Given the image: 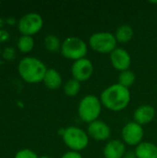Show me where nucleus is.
<instances>
[{
	"mask_svg": "<svg viewBox=\"0 0 157 158\" xmlns=\"http://www.w3.org/2000/svg\"><path fill=\"white\" fill-rule=\"evenodd\" d=\"M130 99L131 95L130 90L118 83L106 87L100 95L102 105L114 112L125 109L129 106Z\"/></svg>",
	"mask_w": 157,
	"mask_h": 158,
	"instance_id": "obj_1",
	"label": "nucleus"
},
{
	"mask_svg": "<svg viewBox=\"0 0 157 158\" xmlns=\"http://www.w3.org/2000/svg\"><path fill=\"white\" fill-rule=\"evenodd\" d=\"M47 69L43 62L33 56L22 58L18 66L20 77L28 83H39L43 81Z\"/></svg>",
	"mask_w": 157,
	"mask_h": 158,
	"instance_id": "obj_2",
	"label": "nucleus"
},
{
	"mask_svg": "<svg viewBox=\"0 0 157 158\" xmlns=\"http://www.w3.org/2000/svg\"><path fill=\"white\" fill-rule=\"evenodd\" d=\"M102 103L100 98L94 94L83 96L78 106V115L81 121L90 124L98 119L102 111Z\"/></svg>",
	"mask_w": 157,
	"mask_h": 158,
	"instance_id": "obj_3",
	"label": "nucleus"
},
{
	"mask_svg": "<svg viewBox=\"0 0 157 158\" xmlns=\"http://www.w3.org/2000/svg\"><path fill=\"white\" fill-rule=\"evenodd\" d=\"M61 134L64 143L70 149V151L81 152L84 150L89 144L90 137L87 131L79 127H68L63 130Z\"/></svg>",
	"mask_w": 157,
	"mask_h": 158,
	"instance_id": "obj_4",
	"label": "nucleus"
},
{
	"mask_svg": "<svg viewBox=\"0 0 157 158\" xmlns=\"http://www.w3.org/2000/svg\"><path fill=\"white\" fill-rule=\"evenodd\" d=\"M88 52V44L80 37H67L61 44L60 53L67 59L77 61L86 57Z\"/></svg>",
	"mask_w": 157,
	"mask_h": 158,
	"instance_id": "obj_5",
	"label": "nucleus"
},
{
	"mask_svg": "<svg viewBox=\"0 0 157 158\" xmlns=\"http://www.w3.org/2000/svg\"><path fill=\"white\" fill-rule=\"evenodd\" d=\"M115 34L109 31H97L89 38L90 47L99 54H111L117 48Z\"/></svg>",
	"mask_w": 157,
	"mask_h": 158,
	"instance_id": "obj_6",
	"label": "nucleus"
},
{
	"mask_svg": "<svg viewBox=\"0 0 157 158\" xmlns=\"http://www.w3.org/2000/svg\"><path fill=\"white\" fill-rule=\"evenodd\" d=\"M43 26V19L38 13L31 12L25 14L18 23L19 31L22 35L31 36L41 31Z\"/></svg>",
	"mask_w": 157,
	"mask_h": 158,
	"instance_id": "obj_7",
	"label": "nucleus"
},
{
	"mask_svg": "<svg viewBox=\"0 0 157 158\" xmlns=\"http://www.w3.org/2000/svg\"><path fill=\"white\" fill-rule=\"evenodd\" d=\"M144 131L142 125L135 121L128 122L121 131L122 142L130 146H137L143 143Z\"/></svg>",
	"mask_w": 157,
	"mask_h": 158,
	"instance_id": "obj_8",
	"label": "nucleus"
},
{
	"mask_svg": "<svg viewBox=\"0 0 157 158\" xmlns=\"http://www.w3.org/2000/svg\"><path fill=\"white\" fill-rule=\"evenodd\" d=\"M93 73V65L92 61L87 58H81L77 61H74L71 66V75L72 78L83 82L88 81Z\"/></svg>",
	"mask_w": 157,
	"mask_h": 158,
	"instance_id": "obj_9",
	"label": "nucleus"
},
{
	"mask_svg": "<svg viewBox=\"0 0 157 158\" xmlns=\"http://www.w3.org/2000/svg\"><path fill=\"white\" fill-rule=\"evenodd\" d=\"M110 62L115 69L121 72L130 69L131 65V56L126 49L117 47L110 54Z\"/></svg>",
	"mask_w": 157,
	"mask_h": 158,
	"instance_id": "obj_10",
	"label": "nucleus"
},
{
	"mask_svg": "<svg viewBox=\"0 0 157 158\" xmlns=\"http://www.w3.org/2000/svg\"><path fill=\"white\" fill-rule=\"evenodd\" d=\"M87 133L90 138H92L97 142H103V141H106L110 138L111 129L107 123H105L103 120L97 119V120L88 124Z\"/></svg>",
	"mask_w": 157,
	"mask_h": 158,
	"instance_id": "obj_11",
	"label": "nucleus"
},
{
	"mask_svg": "<svg viewBox=\"0 0 157 158\" xmlns=\"http://www.w3.org/2000/svg\"><path fill=\"white\" fill-rule=\"evenodd\" d=\"M156 111L154 106L150 105H143L137 107L133 113V121L143 126L149 124L155 118Z\"/></svg>",
	"mask_w": 157,
	"mask_h": 158,
	"instance_id": "obj_12",
	"label": "nucleus"
},
{
	"mask_svg": "<svg viewBox=\"0 0 157 158\" xmlns=\"http://www.w3.org/2000/svg\"><path fill=\"white\" fill-rule=\"evenodd\" d=\"M126 152V144L118 139L109 141L103 150L105 158H123Z\"/></svg>",
	"mask_w": 157,
	"mask_h": 158,
	"instance_id": "obj_13",
	"label": "nucleus"
},
{
	"mask_svg": "<svg viewBox=\"0 0 157 158\" xmlns=\"http://www.w3.org/2000/svg\"><path fill=\"white\" fill-rule=\"evenodd\" d=\"M43 82L50 90H57L62 85V76L55 69H48Z\"/></svg>",
	"mask_w": 157,
	"mask_h": 158,
	"instance_id": "obj_14",
	"label": "nucleus"
},
{
	"mask_svg": "<svg viewBox=\"0 0 157 158\" xmlns=\"http://www.w3.org/2000/svg\"><path fill=\"white\" fill-rule=\"evenodd\" d=\"M137 158H157V145L150 142H143L134 150Z\"/></svg>",
	"mask_w": 157,
	"mask_h": 158,
	"instance_id": "obj_15",
	"label": "nucleus"
},
{
	"mask_svg": "<svg viewBox=\"0 0 157 158\" xmlns=\"http://www.w3.org/2000/svg\"><path fill=\"white\" fill-rule=\"evenodd\" d=\"M118 43H128L130 42L134 36V30L129 24H122L118 27L116 32L114 33Z\"/></svg>",
	"mask_w": 157,
	"mask_h": 158,
	"instance_id": "obj_16",
	"label": "nucleus"
},
{
	"mask_svg": "<svg viewBox=\"0 0 157 158\" xmlns=\"http://www.w3.org/2000/svg\"><path fill=\"white\" fill-rule=\"evenodd\" d=\"M81 82L71 78L68 81L65 82L64 87H63V91L67 96L74 97V96L79 94V93L81 92Z\"/></svg>",
	"mask_w": 157,
	"mask_h": 158,
	"instance_id": "obj_17",
	"label": "nucleus"
},
{
	"mask_svg": "<svg viewBox=\"0 0 157 158\" xmlns=\"http://www.w3.org/2000/svg\"><path fill=\"white\" fill-rule=\"evenodd\" d=\"M43 44H44L45 49L48 52L56 53V52H58L61 49L62 43L60 42L59 38L56 35H55V34H48L44 38Z\"/></svg>",
	"mask_w": 157,
	"mask_h": 158,
	"instance_id": "obj_18",
	"label": "nucleus"
},
{
	"mask_svg": "<svg viewBox=\"0 0 157 158\" xmlns=\"http://www.w3.org/2000/svg\"><path fill=\"white\" fill-rule=\"evenodd\" d=\"M135 80H136L135 73L132 70L128 69V70L121 71L119 73L118 83L120 84V85H122L123 87H126V88L129 89L130 87H131L134 84Z\"/></svg>",
	"mask_w": 157,
	"mask_h": 158,
	"instance_id": "obj_19",
	"label": "nucleus"
},
{
	"mask_svg": "<svg viewBox=\"0 0 157 158\" xmlns=\"http://www.w3.org/2000/svg\"><path fill=\"white\" fill-rule=\"evenodd\" d=\"M34 47V40L31 36L21 35L18 41V48L22 53H29Z\"/></svg>",
	"mask_w": 157,
	"mask_h": 158,
	"instance_id": "obj_20",
	"label": "nucleus"
},
{
	"mask_svg": "<svg viewBox=\"0 0 157 158\" xmlns=\"http://www.w3.org/2000/svg\"><path fill=\"white\" fill-rule=\"evenodd\" d=\"M15 158H39L38 156L36 155V153H34L33 151L30 150V149H23L19 151Z\"/></svg>",
	"mask_w": 157,
	"mask_h": 158,
	"instance_id": "obj_21",
	"label": "nucleus"
},
{
	"mask_svg": "<svg viewBox=\"0 0 157 158\" xmlns=\"http://www.w3.org/2000/svg\"><path fill=\"white\" fill-rule=\"evenodd\" d=\"M61 158H82V156L81 155L80 152H75V151H68L66 152Z\"/></svg>",
	"mask_w": 157,
	"mask_h": 158,
	"instance_id": "obj_22",
	"label": "nucleus"
},
{
	"mask_svg": "<svg viewBox=\"0 0 157 158\" xmlns=\"http://www.w3.org/2000/svg\"><path fill=\"white\" fill-rule=\"evenodd\" d=\"M14 56V50L11 49V48H6L5 51H4V57L7 58V59H10L12 56Z\"/></svg>",
	"mask_w": 157,
	"mask_h": 158,
	"instance_id": "obj_23",
	"label": "nucleus"
},
{
	"mask_svg": "<svg viewBox=\"0 0 157 158\" xmlns=\"http://www.w3.org/2000/svg\"><path fill=\"white\" fill-rule=\"evenodd\" d=\"M123 158H137L134 151H127Z\"/></svg>",
	"mask_w": 157,
	"mask_h": 158,
	"instance_id": "obj_24",
	"label": "nucleus"
},
{
	"mask_svg": "<svg viewBox=\"0 0 157 158\" xmlns=\"http://www.w3.org/2000/svg\"><path fill=\"white\" fill-rule=\"evenodd\" d=\"M39 158H51V157H49V156H41V157H39Z\"/></svg>",
	"mask_w": 157,
	"mask_h": 158,
	"instance_id": "obj_25",
	"label": "nucleus"
}]
</instances>
